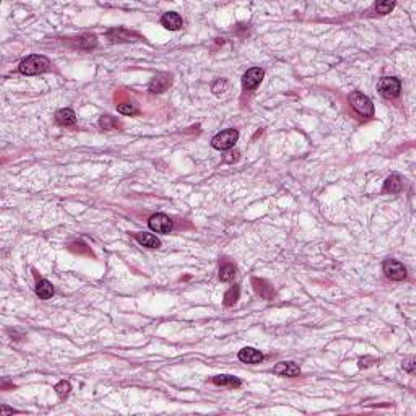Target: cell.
I'll return each instance as SVG.
<instances>
[{
	"instance_id": "cell-1",
	"label": "cell",
	"mask_w": 416,
	"mask_h": 416,
	"mask_svg": "<svg viewBox=\"0 0 416 416\" xmlns=\"http://www.w3.org/2000/svg\"><path fill=\"white\" fill-rule=\"evenodd\" d=\"M50 68V62L49 58H46L44 56H30L26 57L24 60L20 64V74L23 75H39V74H44V72H48Z\"/></svg>"
},
{
	"instance_id": "cell-2",
	"label": "cell",
	"mask_w": 416,
	"mask_h": 416,
	"mask_svg": "<svg viewBox=\"0 0 416 416\" xmlns=\"http://www.w3.org/2000/svg\"><path fill=\"white\" fill-rule=\"evenodd\" d=\"M239 140V132L234 128H228L220 132L218 135L213 136L212 140V146L214 150H220V152H226V150H231Z\"/></svg>"
},
{
	"instance_id": "cell-3",
	"label": "cell",
	"mask_w": 416,
	"mask_h": 416,
	"mask_svg": "<svg viewBox=\"0 0 416 416\" xmlns=\"http://www.w3.org/2000/svg\"><path fill=\"white\" fill-rule=\"evenodd\" d=\"M350 102H351V108H353L358 114H361L364 117H372L374 116L372 101H370L366 94L360 93V91H354V93L350 96Z\"/></svg>"
},
{
	"instance_id": "cell-4",
	"label": "cell",
	"mask_w": 416,
	"mask_h": 416,
	"mask_svg": "<svg viewBox=\"0 0 416 416\" xmlns=\"http://www.w3.org/2000/svg\"><path fill=\"white\" fill-rule=\"evenodd\" d=\"M377 91L386 100H395L402 91V82L395 76H386L377 84Z\"/></svg>"
},
{
	"instance_id": "cell-5",
	"label": "cell",
	"mask_w": 416,
	"mask_h": 416,
	"mask_svg": "<svg viewBox=\"0 0 416 416\" xmlns=\"http://www.w3.org/2000/svg\"><path fill=\"white\" fill-rule=\"evenodd\" d=\"M384 273H386L387 278L394 280V282H402V280L406 278V268L398 260H386L384 262Z\"/></svg>"
},
{
	"instance_id": "cell-6",
	"label": "cell",
	"mask_w": 416,
	"mask_h": 416,
	"mask_svg": "<svg viewBox=\"0 0 416 416\" xmlns=\"http://www.w3.org/2000/svg\"><path fill=\"white\" fill-rule=\"evenodd\" d=\"M150 224V230L154 231V232H160V234H166V232H171L172 231V221L169 216L162 213L158 214H153L152 218L148 221Z\"/></svg>"
},
{
	"instance_id": "cell-7",
	"label": "cell",
	"mask_w": 416,
	"mask_h": 416,
	"mask_svg": "<svg viewBox=\"0 0 416 416\" xmlns=\"http://www.w3.org/2000/svg\"><path fill=\"white\" fill-rule=\"evenodd\" d=\"M108 38L110 39V42H136L142 39L140 34H136L134 31H128L126 28L110 30L108 32Z\"/></svg>"
},
{
	"instance_id": "cell-8",
	"label": "cell",
	"mask_w": 416,
	"mask_h": 416,
	"mask_svg": "<svg viewBox=\"0 0 416 416\" xmlns=\"http://www.w3.org/2000/svg\"><path fill=\"white\" fill-rule=\"evenodd\" d=\"M264 76H265V72H264L262 68H258V67L247 70L246 75H244V78H242V86H244L246 90H249V91H250V90H256V88L258 86V84L262 83Z\"/></svg>"
},
{
	"instance_id": "cell-9",
	"label": "cell",
	"mask_w": 416,
	"mask_h": 416,
	"mask_svg": "<svg viewBox=\"0 0 416 416\" xmlns=\"http://www.w3.org/2000/svg\"><path fill=\"white\" fill-rule=\"evenodd\" d=\"M171 75L169 74H158L156 75L152 83H150V91H152L153 94H160V93H164V91L171 86Z\"/></svg>"
},
{
	"instance_id": "cell-10",
	"label": "cell",
	"mask_w": 416,
	"mask_h": 416,
	"mask_svg": "<svg viewBox=\"0 0 416 416\" xmlns=\"http://www.w3.org/2000/svg\"><path fill=\"white\" fill-rule=\"evenodd\" d=\"M252 284H254V288H256L257 294L262 296L264 299H266V301H270V299H273V296H275V290H273V286L266 282V280L254 278Z\"/></svg>"
},
{
	"instance_id": "cell-11",
	"label": "cell",
	"mask_w": 416,
	"mask_h": 416,
	"mask_svg": "<svg viewBox=\"0 0 416 416\" xmlns=\"http://www.w3.org/2000/svg\"><path fill=\"white\" fill-rule=\"evenodd\" d=\"M161 24L169 31H179L182 28V24H184V22H182V18L178 15V13L169 12V13H164V15H162Z\"/></svg>"
},
{
	"instance_id": "cell-12",
	"label": "cell",
	"mask_w": 416,
	"mask_h": 416,
	"mask_svg": "<svg viewBox=\"0 0 416 416\" xmlns=\"http://www.w3.org/2000/svg\"><path fill=\"white\" fill-rule=\"evenodd\" d=\"M239 360L246 364H258L264 361V354L256 348H244L239 351Z\"/></svg>"
},
{
	"instance_id": "cell-13",
	"label": "cell",
	"mask_w": 416,
	"mask_h": 416,
	"mask_svg": "<svg viewBox=\"0 0 416 416\" xmlns=\"http://www.w3.org/2000/svg\"><path fill=\"white\" fill-rule=\"evenodd\" d=\"M275 374L278 376H283V377H298L301 374V369L296 362H280L275 366Z\"/></svg>"
},
{
	"instance_id": "cell-14",
	"label": "cell",
	"mask_w": 416,
	"mask_h": 416,
	"mask_svg": "<svg viewBox=\"0 0 416 416\" xmlns=\"http://www.w3.org/2000/svg\"><path fill=\"white\" fill-rule=\"evenodd\" d=\"M134 238L136 239V242L142 244L143 247H148V249H158L161 246V240L154 234H150V232H135Z\"/></svg>"
},
{
	"instance_id": "cell-15",
	"label": "cell",
	"mask_w": 416,
	"mask_h": 416,
	"mask_svg": "<svg viewBox=\"0 0 416 416\" xmlns=\"http://www.w3.org/2000/svg\"><path fill=\"white\" fill-rule=\"evenodd\" d=\"M403 188V179L398 174H392L384 184V194H400Z\"/></svg>"
},
{
	"instance_id": "cell-16",
	"label": "cell",
	"mask_w": 416,
	"mask_h": 416,
	"mask_svg": "<svg viewBox=\"0 0 416 416\" xmlns=\"http://www.w3.org/2000/svg\"><path fill=\"white\" fill-rule=\"evenodd\" d=\"M56 120L58 126H64V127H70L74 126L76 122V116L72 109H60L58 112L56 114Z\"/></svg>"
},
{
	"instance_id": "cell-17",
	"label": "cell",
	"mask_w": 416,
	"mask_h": 416,
	"mask_svg": "<svg viewBox=\"0 0 416 416\" xmlns=\"http://www.w3.org/2000/svg\"><path fill=\"white\" fill-rule=\"evenodd\" d=\"M54 286H52L50 282H48V280H39L38 284H36V294L44 299V301H48V299H50L52 296H54Z\"/></svg>"
},
{
	"instance_id": "cell-18",
	"label": "cell",
	"mask_w": 416,
	"mask_h": 416,
	"mask_svg": "<svg viewBox=\"0 0 416 416\" xmlns=\"http://www.w3.org/2000/svg\"><path fill=\"white\" fill-rule=\"evenodd\" d=\"M214 386H220V387H228V388H239L240 387V382L238 377H234V376H216V377H213V380H212Z\"/></svg>"
},
{
	"instance_id": "cell-19",
	"label": "cell",
	"mask_w": 416,
	"mask_h": 416,
	"mask_svg": "<svg viewBox=\"0 0 416 416\" xmlns=\"http://www.w3.org/2000/svg\"><path fill=\"white\" fill-rule=\"evenodd\" d=\"M236 276V266L231 264H224L220 268V280L221 282H231V280Z\"/></svg>"
},
{
	"instance_id": "cell-20",
	"label": "cell",
	"mask_w": 416,
	"mask_h": 416,
	"mask_svg": "<svg viewBox=\"0 0 416 416\" xmlns=\"http://www.w3.org/2000/svg\"><path fill=\"white\" fill-rule=\"evenodd\" d=\"M239 294H240L239 286H232V288L224 294V306H228V308H231V306L236 304L238 299H239Z\"/></svg>"
},
{
	"instance_id": "cell-21",
	"label": "cell",
	"mask_w": 416,
	"mask_h": 416,
	"mask_svg": "<svg viewBox=\"0 0 416 416\" xmlns=\"http://www.w3.org/2000/svg\"><path fill=\"white\" fill-rule=\"evenodd\" d=\"M100 127L102 130H114L119 127V122H117L112 116H102L100 119Z\"/></svg>"
},
{
	"instance_id": "cell-22",
	"label": "cell",
	"mask_w": 416,
	"mask_h": 416,
	"mask_svg": "<svg viewBox=\"0 0 416 416\" xmlns=\"http://www.w3.org/2000/svg\"><path fill=\"white\" fill-rule=\"evenodd\" d=\"M117 110H119L120 114H126V116H134L138 112V108L135 106L132 102H122L117 106Z\"/></svg>"
},
{
	"instance_id": "cell-23",
	"label": "cell",
	"mask_w": 416,
	"mask_h": 416,
	"mask_svg": "<svg viewBox=\"0 0 416 416\" xmlns=\"http://www.w3.org/2000/svg\"><path fill=\"white\" fill-rule=\"evenodd\" d=\"M70 390H72V386H70V382H67V380L58 382L57 386H56V392L58 394L60 398H65V396L70 394Z\"/></svg>"
},
{
	"instance_id": "cell-24",
	"label": "cell",
	"mask_w": 416,
	"mask_h": 416,
	"mask_svg": "<svg viewBox=\"0 0 416 416\" xmlns=\"http://www.w3.org/2000/svg\"><path fill=\"white\" fill-rule=\"evenodd\" d=\"M226 90H228V82L226 80H216L212 84L213 94H216V96H221L223 93H226Z\"/></svg>"
},
{
	"instance_id": "cell-25",
	"label": "cell",
	"mask_w": 416,
	"mask_h": 416,
	"mask_svg": "<svg viewBox=\"0 0 416 416\" xmlns=\"http://www.w3.org/2000/svg\"><path fill=\"white\" fill-rule=\"evenodd\" d=\"M395 8V2H379L376 5V10L380 13V15H387Z\"/></svg>"
},
{
	"instance_id": "cell-26",
	"label": "cell",
	"mask_w": 416,
	"mask_h": 416,
	"mask_svg": "<svg viewBox=\"0 0 416 416\" xmlns=\"http://www.w3.org/2000/svg\"><path fill=\"white\" fill-rule=\"evenodd\" d=\"M403 369H405L406 372H410V374H414V370H416L414 358H406V360L403 361Z\"/></svg>"
},
{
	"instance_id": "cell-27",
	"label": "cell",
	"mask_w": 416,
	"mask_h": 416,
	"mask_svg": "<svg viewBox=\"0 0 416 416\" xmlns=\"http://www.w3.org/2000/svg\"><path fill=\"white\" fill-rule=\"evenodd\" d=\"M82 42H83V44H82L83 49H86V50H88V49H93L94 46H96V38H94V36H86V38L82 39Z\"/></svg>"
},
{
	"instance_id": "cell-28",
	"label": "cell",
	"mask_w": 416,
	"mask_h": 416,
	"mask_svg": "<svg viewBox=\"0 0 416 416\" xmlns=\"http://www.w3.org/2000/svg\"><path fill=\"white\" fill-rule=\"evenodd\" d=\"M372 364H376V360L374 358H361L360 360V368L362 369V368H369V366H372Z\"/></svg>"
},
{
	"instance_id": "cell-29",
	"label": "cell",
	"mask_w": 416,
	"mask_h": 416,
	"mask_svg": "<svg viewBox=\"0 0 416 416\" xmlns=\"http://www.w3.org/2000/svg\"><path fill=\"white\" fill-rule=\"evenodd\" d=\"M2 413H4V414H8V413H16V412H15V410H12V408L2 406Z\"/></svg>"
}]
</instances>
